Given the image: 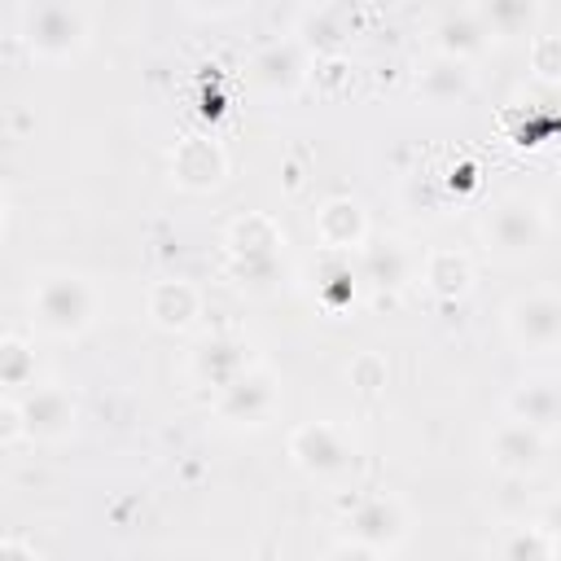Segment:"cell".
Segmentation results:
<instances>
[{"label":"cell","instance_id":"2","mask_svg":"<svg viewBox=\"0 0 561 561\" xmlns=\"http://www.w3.org/2000/svg\"><path fill=\"white\" fill-rule=\"evenodd\" d=\"M92 18L83 4H66V0H39L22 9V39L35 57L44 61H66L88 44Z\"/></svg>","mask_w":561,"mask_h":561},{"label":"cell","instance_id":"27","mask_svg":"<svg viewBox=\"0 0 561 561\" xmlns=\"http://www.w3.org/2000/svg\"><path fill=\"white\" fill-rule=\"evenodd\" d=\"M324 561H386V552H373V548H364V543H351V539H342Z\"/></svg>","mask_w":561,"mask_h":561},{"label":"cell","instance_id":"11","mask_svg":"<svg viewBox=\"0 0 561 561\" xmlns=\"http://www.w3.org/2000/svg\"><path fill=\"white\" fill-rule=\"evenodd\" d=\"M491 39V26L482 18L478 4H460V9H443L434 22V53L443 57H460L469 61L473 53H482Z\"/></svg>","mask_w":561,"mask_h":561},{"label":"cell","instance_id":"16","mask_svg":"<svg viewBox=\"0 0 561 561\" xmlns=\"http://www.w3.org/2000/svg\"><path fill=\"white\" fill-rule=\"evenodd\" d=\"M469 88H473V70H469V61H460V57H443V53H434V57L425 61V70L416 75V92H421L430 105L465 101Z\"/></svg>","mask_w":561,"mask_h":561},{"label":"cell","instance_id":"29","mask_svg":"<svg viewBox=\"0 0 561 561\" xmlns=\"http://www.w3.org/2000/svg\"><path fill=\"white\" fill-rule=\"evenodd\" d=\"M0 561H39V557H35V548H26L18 535H9L4 548H0Z\"/></svg>","mask_w":561,"mask_h":561},{"label":"cell","instance_id":"28","mask_svg":"<svg viewBox=\"0 0 561 561\" xmlns=\"http://www.w3.org/2000/svg\"><path fill=\"white\" fill-rule=\"evenodd\" d=\"M539 526H543V530H548V535L561 543V491H557V495L543 504V513H539Z\"/></svg>","mask_w":561,"mask_h":561},{"label":"cell","instance_id":"7","mask_svg":"<svg viewBox=\"0 0 561 561\" xmlns=\"http://www.w3.org/2000/svg\"><path fill=\"white\" fill-rule=\"evenodd\" d=\"M228 254H232V272L245 280L263 276L276 267V245H280V232L267 215H241L228 224V237H224Z\"/></svg>","mask_w":561,"mask_h":561},{"label":"cell","instance_id":"10","mask_svg":"<svg viewBox=\"0 0 561 561\" xmlns=\"http://www.w3.org/2000/svg\"><path fill=\"white\" fill-rule=\"evenodd\" d=\"M543 447H548V434H539V430H530V425H522V421H513V416H504V421L486 434V456H491V465H495L500 473H508V478L535 473L539 460H543Z\"/></svg>","mask_w":561,"mask_h":561},{"label":"cell","instance_id":"18","mask_svg":"<svg viewBox=\"0 0 561 561\" xmlns=\"http://www.w3.org/2000/svg\"><path fill=\"white\" fill-rule=\"evenodd\" d=\"M421 280H425L430 294H438V298H460V294L469 289L473 272H469V259H465L460 250H430L425 263H421Z\"/></svg>","mask_w":561,"mask_h":561},{"label":"cell","instance_id":"20","mask_svg":"<svg viewBox=\"0 0 561 561\" xmlns=\"http://www.w3.org/2000/svg\"><path fill=\"white\" fill-rule=\"evenodd\" d=\"M552 548H557V539L539 522H522V526L500 530L495 561H552Z\"/></svg>","mask_w":561,"mask_h":561},{"label":"cell","instance_id":"30","mask_svg":"<svg viewBox=\"0 0 561 561\" xmlns=\"http://www.w3.org/2000/svg\"><path fill=\"white\" fill-rule=\"evenodd\" d=\"M552 219H557V224H561V188H557V193H552Z\"/></svg>","mask_w":561,"mask_h":561},{"label":"cell","instance_id":"21","mask_svg":"<svg viewBox=\"0 0 561 561\" xmlns=\"http://www.w3.org/2000/svg\"><path fill=\"white\" fill-rule=\"evenodd\" d=\"M193 368H197V377H206L215 390H224V386H232L250 364H245V355H241L237 342H210V346L197 351Z\"/></svg>","mask_w":561,"mask_h":561},{"label":"cell","instance_id":"12","mask_svg":"<svg viewBox=\"0 0 561 561\" xmlns=\"http://www.w3.org/2000/svg\"><path fill=\"white\" fill-rule=\"evenodd\" d=\"M508 416L539 430V434H552L561 425V381L557 377H530L522 386L508 390Z\"/></svg>","mask_w":561,"mask_h":561},{"label":"cell","instance_id":"23","mask_svg":"<svg viewBox=\"0 0 561 561\" xmlns=\"http://www.w3.org/2000/svg\"><path fill=\"white\" fill-rule=\"evenodd\" d=\"M302 35L307 44L333 53L342 39H346V26H342V9H307L302 13Z\"/></svg>","mask_w":561,"mask_h":561},{"label":"cell","instance_id":"6","mask_svg":"<svg viewBox=\"0 0 561 561\" xmlns=\"http://www.w3.org/2000/svg\"><path fill=\"white\" fill-rule=\"evenodd\" d=\"M346 539L373 552H390L408 539V513L394 495H364L346 508Z\"/></svg>","mask_w":561,"mask_h":561},{"label":"cell","instance_id":"14","mask_svg":"<svg viewBox=\"0 0 561 561\" xmlns=\"http://www.w3.org/2000/svg\"><path fill=\"white\" fill-rule=\"evenodd\" d=\"M316 237H320L329 250H355V245H364V237H368L364 206H359L355 197H329V202L316 210Z\"/></svg>","mask_w":561,"mask_h":561},{"label":"cell","instance_id":"1","mask_svg":"<svg viewBox=\"0 0 561 561\" xmlns=\"http://www.w3.org/2000/svg\"><path fill=\"white\" fill-rule=\"evenodd\" d=\"M26 307H31V320L53 333V337H75L92 324L96 316V289L88 276L79 272H66V267H53V272H39L26 289Z\"/></svg>","mask_w":561,"mask_h":561},{"label":"cell","instance_id":"22","mask_svg":"<svg viewBox=\"0 0 561 561\" xmlns=\"http://www.w3.org/2000/svg\"><path fill=\"white\" fill-rule=\"evenodd\" d=\"M0 381L9 386V394L35 386V351L18 333H9L4 346H0Z\"/></svg>","mask_w":561,"mask_h":561},{"label":"cell","instance_id":"5","mask_svg":"<svg viewBox=\"0 0 561 561\" xmlns=\"http://www.w3.org/2000/svg\"><path fill=\"white\" fill-rule=\"evenodd\" d=\"M504 329L522 351H552L561 346V294L557 289H530L517 294L504 311Z\"/></svg>","mask_w":561,"mask_h":561},{"label":"cell","instance_id":"8","mask_svg":"<svg viewBox=\"0 0 561 561\" xmlns=\"http://www.w3.org/2000/svg\"><path fill=\"white\" fill-rule=\"evenodd\" d=\"M18 399V416H22V434L26 438H66L79 421V403L66 386H31L26 394H13Z\"/></svg>","mask_w":561,"mask_h":561},{"label":"cell","instance_id":"15","mask_svg":"<svg viewBox=\"0 0 561 561\" xmlns=\"http://www.w3.org/2000/svg\"><path fill=\"white\" fill-rule=\"evenodd\" d=\"M145 307H149V320H153L158 329L180 333V329H188V324L197 320V311H202V294H197L188 280H153Z\"/></svg>","mask_w":561,"mask_h":561},{"label":"cell","instance_id":"26","mask_svg":"<svg viewBox=\"0 0 561 561\" xmlns=\"http://www.w3.org/2000/svg\"><path fill=\"white\" fill-rule=\"evenodd\" d=\"M351 381H355L364 394H373V390L386 381V364H381L377 355H359V359L351 364Z\"/></svg>","mask_w":561,"mask_h":561},{"label":"cell","instance_id":"31","mask_svg":"<svg viewBox=\"0 0 561 561\" xmlns=\"http://www.w3.org/2000/svg\"><path fill=\"white\" fill-rule=\"evenodd\" d=\"M552 561H561V543H557V548H552Z\"/></svg>","mask_w":561,"mask_h":561},{"label":"cell","instance_id":"25","mask_svg":"<svg viewBox=\"0 0 561 561\" xmlns=\"http://www.w3.org/2000/svg\"><path fill=\"white\" fill-rule=\"evenodd\" d=\"M530 70H539L543 79H561V35H535Z\"/></svg>","mask_w":561,"mask_h":561},{"label":"cell","instance_id":"13","mask_svg":"<svg viewBox=\"0 0 561 561\" xmlns=\"http://www.w3.org/2000/svg\"><path fill=\"white\" fill-rule=\"evenodd\" d=\"M171 171L184 188H215L224 175H228V158L215 140H202V136H188L175 145L171 153Z\"/></svg>","mask_w":561,"mask_h":561},{"label":"cell","instance_id":"3","mask_svg":"<svg viewBox=\"0 0 561 561\" xmlns=\"http://www.w3.org/2000/svg\"><path fill=\"white\" fill-rule=\"evenodd\" d=\"M548 232V215L535 197H504L491 206L486 224H482V237L486 245L500 254V259H522V254H535L539 241Z\"/></svg>","mask_w":561,"mask_h":561},{"label":"cell","instance_id":"9","mask_svg":"<svg viewBox=\"0 0 561 561\" xmlns=\"http://www.w3.org/2000/svg\"><path fill=\"white\" fill-rule=\"evenodd\" d=\"M276 403H280L276 377H272L267 368H254V364H250L232 386H224V390L215 394L219 416L232 421V425H263V421L276 412Z\"/></svg>","mask_w":561,"mask_h":561},{"label":"cell","instance_id":"19","mask_svg":"<svg viewBox=\"0 0 561 561\" xmlns=\"http://www.w3.org/2000/svg\"><path fill=\"white\" fill-rule=\"evenodd\" d=\"M412 272V254L403 250V241L386 237V241H373L364 245V280L373 285H386V289H399Z\"/></svg>","mask_w":561,"mask_h":561},{"label":"cell","instance_id":"24","mask_svg":"<svg viewBox=\"0 0 561 561\" xmlns=\"http://www.w3.org/2000/svg\"><path fill=\"white\" fill-rule=\"evenodd\" d=\"M491 35H508L513 26H526L535 18V4H478Z\"/></svg>","mask_w":561,"mask_h":561},{"label":"cell","instance_id":"17","mask_svg":"<svg viewBox=\"0 0 561 561\" xmlns=\"http://www.w3.org/2000/svg\"><path fill=\"white\" fill-rule=\"evenodd\" d=\"M250 79L263 92H289L302 79V48L294 39H276V44L259 48L250 61Z\"/></svg>","mask_w":561,"mask_h":561},{"label":"cell","instance_id":"4","mask_svg":"<svg viewBox=\"0 0 561 561\" xmlns=\"http://www.w3.org/2000/svg\"><path fill=\"white\" fill-rule=\"evenodd\" d=\"M289 456L311 478H337L355 465V443L333 421H302L289 434Z\"/></svg>","mask_w":561,"mask_h":561}]
</instances>
